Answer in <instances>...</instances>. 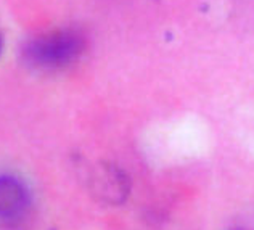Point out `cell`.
<instances>
[{
	"mask_svg": "<svg viewBox=\"0 0 254 230\" xmlns=\"http://www.w3.org/2000/svg\"><path fill=\"white\" fill-rule=\"evenodd\" d=\"M29 205V193L18 179L0 175V218L15 219Z\"/></svg>",
	"mask_w": 254,
	"mask_h": 230,
	"instance_id": "obj_2",
	"label": "cell"
},
{
	"mask_svg": "<svg viewBox=\"0 0 254 230\" xmlns=\"http://www.w3.org/2000/svg\"><path fill=\"white\" fill-rule=\"evenodd\" d=\"M0 47H2V42H0Z\"/></svg>",
	"mask_w": 254,
	"mask_h": 230,
	"instance_id": "obj_3",
	"label": "cell"
},
{
	"mask_svg": "<svg viewBox=\"0 0 254 230\" xmlns=\"http://www.w3.org/2000/svg\"><path fill=\"white\" fill-rule=\"evenodd\" d=\"M84 49L85 37L82 34L74 29H64L31 40L26 45L24 57L32 66L53 70L74 63Z\"/></svg>",
	"mask_w": 254,
	"mask_h": 230,
	"instance_id": "obj_1",
	"label": "cell"
}]
</instances>
